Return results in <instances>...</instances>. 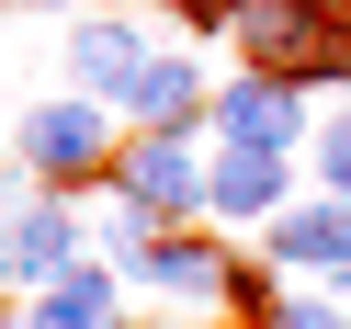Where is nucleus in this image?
I'll return each mask as SVG.
<instances>
[{
	"label": "nucleus",
	"mask_w": 351,
	"mask_h": 329,
	"mask_svg": "<svg viewBox=\"0 0 351 329\" xmlns=\"http://www.w3.org/2000/svg\"><path fill=\"white\" fill-rule=\"evenodd\" d=\"M227 273L238 261L215 250V238H193V227H159L136 250V284H159V295H182V306H227Z\"/></svg>",
	"instance_id": "8"
},
{
	"label": "nucleus",
	"mask_w": 351,
	"mask_h": 329,
	"mask_svg": "<svg viewBox=\"0 0 351 329\" xmlns=\"http://www.w3.org/2000/svg\"><path fill=\"white\" fill-rule=\"evenodd\" d=\"M272 329H351V318L317 295V284H306V295H283V318H272Z\"/></svg>",
	"instance_id": "13"
},
{
	"label": "nucleus",
	"mask_w": 351,
	"mask_h": 329,
	"mask_svg": "<svg viewBox=\"0 0 351 329\" xmlns=\"http://www.w3.org/2000/svg\"><path fill=\"white\" fill-rule=\"evenodd\" d=\"M12 159H23V182H46V193L102 182V170H114V102H102V91H57V102H34L23 137H12Z\"/></svg>",
	"instance_id": "1"
},
{
	"label": "nucleus",
	"mask_w": 351,
	"mask_h": 329,
	"mask_svg": "<svg viewBox=\"0 0 351 329\" xmlns=\"http://www.w3.org/2000/svg\"><path fill=\"white\" fill-rule=\"evenodd\" d=\"M170 23H193V34H238V12H250V0H159Z\"/></svg>",
	"instance_id": "12"
},
{
	"label": "nucleus",
	"mask_w": 351,
	"mask_h": 329,
	"mask_svg": "<svg viewBox=\"0 0 351 329\" xmlns=\"http://www.w3.org/2000/svg\"><path fill=\"white\" fill-rule=\"evenodd\" d=\"M272 273H306L317 295H340V284H351V205H340V193L272 216Z\"/></svg>",
	"instance_id": "5"
},
{
	"label": "nucleus",
	"mask_w": 351,
	"mask_h": 329,
	"mask_svg": "<svg viewBox=\"0 0 351 329\" xmlns=\"http://www.w3.org/2000/svg\"><path fill=\"white\" fill-rule=\"evenodd\" d=\"M215 148H272V159H295L306 137H317V114H306V80H283V69H238L227 91H215Z\"/></svg>",
	"instance_id": "4"
},
{
	"label": "nucleus",
	"mask_w": 351,
	"mask_h": 329,
	"mask_svg": "<svg viewBox=\"0 0 351 329\" xmlns=\"http://www.w3.org/2000/svg\"><path fill=\"white\" fill-rule=\"evenodd\" d=\"M306 159H317V193H340V205H351V114H328L317 137H306Z\"/></svg>",
	"instance_id": "11"
},
{
	"label": "nucleus",
	"mask_w": 351,
	"mask_h": 329,
	"mask_svg": "<svg viewBox=\"0 0 351 329\" xmlns=\"http://www.w3.org/2000/svg\"><path fill=\"white\" fill-rule=\"evenodd\" d=\"M328 23H340V34H351V0H328Z\"/></svg>",
	"instance_id": "14"
},
{
	"label": "nucleus",
	"mask_w": 351,
	"mask_h": 329,
	"mask_svg": "<svg viewBox=\"0 0 351 329\" xmlns=\"http://www.w3.org/2000/svg\"><path fill=\"white\" fill-rule=\"evenodd\" d=\"M114 114H125V125H204V114H215V91H204V57H182V46H147V69L114 91Z\"/></svg>",
	"instance_id": "7"
},
{
	"label": "nucleus",
	"mask_w": 351,
	"mask_h": 329,
	"mask_svg": "<svg viewBox=\"0 0 351 329\" xmlns=\"http://www.w3.org/2000/svg\"><path fill=\"white\" fill-rule=\"evenodd\" d=\"M136 69H147L136 12H80V23H69V80H80V91H102V102H114Z\"/></svg>",
	"instance_id": "9"
},
{
	"label": "nucleus",
	"mask_w": 351,
	"mask_h": 329,
	"mask_svg": "<svg viewBox=\"0 0 351 329\" xmlns=\"http://www.w3.org/2000/svg\"><path fill=\"white\" fill-rule=\"evenodd\" d=\"M204 205L238 216V227H272V216L295 205V159H272V148H215L204 159Z\"/></svg>",
	"instance_id": "6"
},
{
	"label": "nucleus",
	"mask_w": 351,
	"mask_h": 329,
	"mask_svg": "<svg viewBox=\"0 0 351 329\" xmlns=\"http://www.w3.org/2000/svg\"><path fill=\"white\" fill-rule=\"evenodd\" d=\"M0 329H23V318H0Z\"/></svg>",
	"instance_id": "15"
},
{
	"label": "nucleus",
	"mask_w": 351,
	"mask_h": 329,
	"mask_svg": "<svg viewBox=\"0 0 351 329\" xmlns=\"http://www.w3.org/2000/svg\"><path fill=\"white\" fill-rule=\"evenodd\" d=\"M80 250H91V227L69 216V193L12 182V170H0V284H12V295H46Z\"/></svg>",
	"instance_id": "2"
},
{
	"label": "nucleus",
	"mask_w": 351,
	"mask_h": 329,
	"mask_svg": "<svg viewBox=\"0 0 351 329\" xmlns=\"http://www.w3.org/2000/svg\"><path fill=\"white\" fill-rule=\"evenodd\" d=\"M204 159L215 148H193V125H136L114 148V193L147 205L159 227H182V216H204Z\"/></svg>",
	"instance_id": "3"
},
{
	"label": "nucleus",
	"mask_w": 351,
	"mask_h": 329,
	"mask_svg": "<svg viewBox=\"0 0 351 329\" xmlns=\"http://www.w3.org/2000/svg\"><path fill=\"white\" fill-rule=\"evenodd\" d=\"M114 329H136V318H114Z\"/></svg>",
	"instance_id": "16"
},
{
	"label": "nucleus",
	"mask_w": 351,
	"mask_h": 329,
	"mask_svg": "<svg viewBox=\"0 0 351 329\" xmlns=\"http://www.w3.org/2000/svg\"><path fill=\"white\" fill-rule=\"evenodd\" d=\"M91 238H102V261H125V273H136V250L159 238V216H147V205H125V193H114V205L91 216Z\"/></svg>",
	"instance_id": "10"
}]
</instances>
